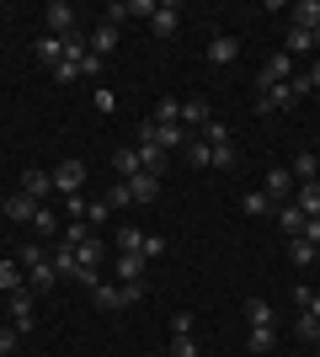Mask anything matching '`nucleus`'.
I'll list each match as a JSON object with an SVG mask.
<instances>
[{
	"label": "nucleus",
	"mask_w": 320,
	"mask_h": 357,
	"mask_svg": "<svg viewBox=\"0 0 320 357\" xmlns=\"http://www.w3.org/2000/svg\"><path fill=\"white\" fill-rule=\"evenodd\" d=\"M16 261H22V272H27V288H32V294H48V288L59 283V272H54V261H48V251L38 245V240H27V245L16 251Z\"/></svg>",
	"instance_id": "obj_1"
},
{
	"label": "nucleus",
	"mask_w": 320,
	"mask_h": 357,
	"mask_svg": "<svg viewBox=\"0 0 320 357\" xmlns=\"http://www.w3.org/2000/svg\"><path fill=\"white\" fill-rule=\"evenodd\" d=\"M139 294H144V283H96L91 304L96 310H128V304H139Z\"/></svg>",
	"instance_id": "obj_2"
},
{
	"label": "nucleus",
	"mask_w": 320,
	"mask_h": 357,
	"mask_svg": "<svg viewBox=\"0 0 320 357\" xmlns=\"http://www.w3.org/2000/svg\"><path fill=\"white\" fill-rule=\"evenodd\" d=\"M6 314H11V326L22 331V336H32V288H16V294H6Z\"/></svg>",
	"instance_id": "obj_3"
},
{
	"label": "nucleus",
	"mask_w": 320,
	"mask_h": 357,
	"mask_svg": "<svg viewBox=\"0 0 320 357\" xmlns=\"http://www.w3.org/2000/svg\"><path fill=\"white\" fill-rule=\"evenodd\" d=\"M294 187H299V181H294L289 165H273V171L261 176V192L273 197V203H294Z\"/></svg>",
	"instance_id": "obj_4"
},
{
	"label": "nucleus",
	"mask_w": 320,
	"mask_h": 357,
	"mask_svg": "<svg viewBox=\"0 0 320 357\" xmlns=\"http://www.w3.org/2000/svg\"><path fill=\"white\" fill-rule=\"evenodd\" d=\"M80 187H86V165H80V160H59V165H54V192L75 197Z\"/></svg>",
	"instance_id": "obj_5"
},
{
	"label": "nucleus",
	"mask_w": 320,
	"mask_h": 357,
	"mask_svg": "<svg viewBox=\"0 0 320 357\" xmlns=\"http://www.w3.org/2000/svg\"><path fill=\"white\" fill-rule=\"evenodd\" d=\"M294 80V59L289 54H273V59L261 64V75H257V91H267V86H289Z\"/></svg>",
	"instance_id": "obj_6"
},
{
	"label": "nucleus",
	"mask_w": 320,
	"mask_h": 357,
	"mask_svg": "<svg viewBox=\"0 0 320 357\" xmlns=\"http://www.w3.org/2000/svg\"><path fill=\"white\" fill-rule=\"evenodd\" d=\"M176 27H182V6H176V0L155 6V16H150V32H155V38H176Z\"/></svg>",
	"instance_id": "obj_7"
},
{
	"label": "nucleus",
	"mask_w": 320,
	"mask_h": 357,
	"mask_svg": "<svg viewBox=\"0 0 320 357\" xmlns=\"http://www.w3.org/2000/svg\"><path fill=\"white\" fill-rule=\"evenodd\" d=\"M43 22H48L54 38H70V32H75V11H70L64 0H48V6H43Z\"/></svg>",
	"instance_id": "obj_8"
},
{
	"label": "nucleus",
	"mask_w": 320,
	"mask_h": 357,
	"mask_svg": "<svg viewBox=\"0 0 320 357\" xmlns=\"http://www.w3.org/2000/svg\"><path fill=\"white\" fill-rule=\"evenodd\" d=\"M235 54H241V38H229V32H219V38L208 43V54H203V59H208L213 70H224V64H235Z\"/></svg>",
	"instance_id": "obj_9"
},
{
	"label": "nucleus",
	"mask_w": 320,
	"mask_h": 357,
	"mask_svg": "<svg viewBox=\"0 0 320 357\" xmlns=\"http://www.w3.org/2000/svg\"><path fill=\"white\" fill-rule=\"evenodd\" d=\"M22 192H27L32 203H43V197L54 192V171H38V165H27V171H22Z\"/></svg>",
	"instance_id": "obj_10"
},
{
	"label": "nucleus",
	"mask_w": 320,
	"mask_h": 357,
	"mask_svg": "<svg viewBox=\"0 0 320 357\" xmlns=\"http://www.w3.org/2000/svg\"><path fill=\"white\" fill-rule=\"evenodd\" d=\"M289 27L315 32L320 27V0H294V6H289Z\"/></svg>",
	"instance_id": "obj_11"
},
{
	"label": "nucleus",
	"mask_w": 320,
	"mask_h": 357,
	"mask_svg": "<svg viewBox=\"0 0 320 357\" xmlns=\"http://www.w3.org/2000/svg\"><path fill=\"white\" fill-rule=\"evenodd\" d=\"M294 102H299L294 80H289V86H267V91H261V102H257V112H277V107H294Z\"/></svg>",
	"instance_id": "obj_12"
},
{
	"label": "nucleus",
	"mask_w": 320,
	"mask_h": 357,
	"mask_svg": "<svg viewBox=\"0 0 320 357\" xmlns=\"http://www.w3.org/2000/svg\"><path fill=\"white\" fill-rule=\"evenodd\" d=\"M86 43H91L96 59H112V48H118V22H102V27H96Z\"/></svg>",
	"instance_id": "obj_13"
},
{
	"label": "nucleus",
	"mask_w": 320,
	"mask_h": 357,
	"mask_svg": "<svg viewBox=\"0 0 320 357\" xmlns=\"http://www.w3.org/2000/svg\"><path fill=\"white\" fill-rule=\"evenodd\" d=\"M128 192H134V203H155V197H160V171H139V176L128 181Z\"/></svg>",
	"instance_id": "obj_14"
},
{
	"label": "nucleus",
	"mask_w": 320,
	"mask_h": 357,
	"mask_svg": "<svg viewBox=\"0 0 320 357\" xmlns=\"http://www.w3.org/2000/svg\"><path fill=\"white\" fill-rule=\"evenodd\" d=\"M43 208V203H32L27 192H16V197H6V203H0V213H6V219H16V224H32V213Z\"/></svg>",
	"instance_id": "obj_15"
},
{
	"label": "nucleus",
	"mask_w": 320,
	"mask_h": 357,
	"mask_svg": "<svg viewBox=\"0 0 320 357\" xmlns=\"http://www.w3.org/2000/svg\"><path fill=\"white\" fill-rule=\"evenodd\" d=\"M273 347H277V331H273V326H251V336H245V352H251V357H267Z\"/></svg>",
	"instance_id": "obj_16"
},
{
	"label": "nucleus",
	"mask_w": 320,
	"mask_h": 357,
	"mask_svg": "<svg viewBox=\"0 0 320 357\" xmlns=\"http://www.w3.org/2000/svg\"><path fill=\"white\" fill-rule=\"evenodd\" d=\"M294 203H299L305 219H315L320 213V181H299V187H294Z\"/></svg>",
	"instance_id": "obj_17"
},
{
	"label": "nucleus",
	"mask_w": 320,
	"mask_h": 357,
	"mask_svg": "<svg viewBox=\"0 0 320 357\" xmlns=\"http://www.w3.org/2000/svg\"><path fill=\"white\" fill-rule=\"evenodd\" d=\"M150 128H155V144H160V149L192 144V139H187V128H182V123H150Z\"/></svg>",
	"instance_id": "obj_18"
},
{
	"label": "nucleus",
	"mask_w": 320,
	"mask_h": 357,
	"mask_svg": "<svg viewBox=\"0 0 320 357\" xmlns=\"http://www.w3.org/2000/svg\"><path fill=\"white\" fill-rule=\"evenodd\" d=\"M118 283H144V256L118 251Z\"/></svg>",
	"instance_id": "obj_19"
},
{
	"label": "nucleus",
	"mask_w": 320,
	"mask_h": 357,
	"mask_svg": "<svg viewBox=\"0 0 320 357\" xmlns=\"http://www.w3.org/2000/svg\"><path fill=\"white\" fill-rule=\"evenodd\" d=\"M112 171H118V181H134L139 171H144V160H139V149H118V155H112Z\"/></svg>",
	"instance_id": "obj_20"
},
{
	"label": "nucleus",
	"mask_w": 320,
	"mask_h": 357,
	"mask_svg": "<svg viewBox=\"0 0 320 357\" xmlns=\"http://www.w3.org/2000/svg\"><path fill=\"white\" fill-rule=\"evenodd\" d=\"M213 123V112H208V102H182V128L192 134V128H208Z\"/></svg>",
	"instance_id": "obj_21"
},
{
	"label": "nucleus",
	"mask_w": 320,
	"mask_h": 357,
	"mask_svg": "<svg viewBox=\"0 0 320 357\" xmlns=\"http://www.w3.org/2000/svg\"><path fill=\"white\" fill-rule=\"evenodd\" d=\"M283 54H289V59H305V54H315V32L289 27V43H283Z\"/></svg>",
	"instance_id": "obj_22"
},
{
	"label": "nucleus",
	"mask_w": 320,
	"mask_h": 357,
	"mask_svg": "<svg viewBox=\"0 0 320 357\" xmlns=\"http://www.w3.org/2000/svg\"><path fill=\"white\" fill-rule=\"evenodd\" d=\"M32 54H38V64H48V70H54V64L64 59V38H54V32H48V38H38V48H32Z\"/></svg>",
	"instance_id": "obj_23"
},
{
	"label": "nucleus",
	"mask_w": 320,
	"mask_h": 357,
	"mask_svg": "<svg viewBox=\"0 0 320 357\" xmlns=\"http://www.w3.org/2000/svg\"><path fill=\"white\" fill-rule=\"evenodd\" d=\"M289 261H294V267H315V261H320V245H310V240L294 235L289 240Z\"/></svg>",
	"instance_id": "obj_24"
},
{
	"label": "nucleus",
	"mask_w": 320,
	"mask_h": 357,
	"mask_svg": "<svg viewBox=\"0 0 320 357\" xmlns=\"http://www.w3.org/2000/svg\"><path fill=\"white\" fill-rule=\"evenodd\" d=\"M289 171H294V181H320V155H310V149H305V155H294Z\"/></svg>",
	"instance_id": "obj_25"
},
{
	"label": "nucleus",
	"mask_w": 320,
	"mask_h": 357,
	"mask_svg": "<svg viewBox=\"0 0 320 357\" xmlns=\"http://www.w3.org/2000/svg\"><path fill=\"white\" fill-rule=\"evenodd\" d=\"M16 288H27V272H22V261H0V294H16Z\"/></svg>",
	"instance_id": "obj_26"
},
{
	"label": "nucleus",
	"mask_w": 320,
	"mask_h": 357,
	"mask_svg": "<svg viewBox=\"0 0 320 357\" xmlns=\"http://www.w3.org/2000/svg\"><path fill=\"white\" fill-rule=\"evenodd\" d=\"M277 224L289 229V240L305 235V213H299V203H277Z\"/></svg>",
	"instance_id": "obj_27"
},
{
	"label": "nucleus",
	"mask_w": 320,
	"mask_h": 357,
	"mask_svg": "<svg viewBox=\"0 0 320 357\" xmlns=\"http://www.w3.org/2000/svg\"><path fill=\"white\" fill-rule=\"evenodd\" d=\"M241 208H245V219H261V213H273V197L257 187V192H245V197H241Z\"/></svg>",
	"instance_id": "obj_28"
},
{
	"label": "nucleus",
	"mask_w": 320,
	"mask_h": 357,
	"mask_svg": "<svg viewBox=\"0 0 320 357\" xmlns=\"http://www.w3.org/2000/svg\"><path fill=\"white\" fill-rule=\"evenodd\" d=\"M48 261H54V272H59V278H80V261H75V251H70V245H59Z\"/></svg>",
	"instance_id": "obj_29"
},
{
	"label": "nucleus",
	"mask_w": 320,
	"mask_h": 357,
	"mask_svg": "<svg viewBox=\"0 0 320 357\" xmlns=\"http://www.w3.org/2000/svg\"><path fill=\"white\" fill-rule=\"evenodd\" d=\"M245 326H273V304L267 298H245Z\"/></svg>",
	"instance_id": "obj_30"
},
{
	"label": "nucleus",
	"mask_w": 320,
	"mask_h": 357,
	"mask_svg": "<svg viewBox=\"0 0 320 357\" xmlns=\"http://www.w3.org/2000/svg\"><path fill=\"white\" fill-rule=\"evenodd\" d=\"M54 229H59V213H54V208H38V213H32V240L54 235Z\"/></svg>",
	"instance_id": "obj_31"
},
{
	"label": "nucleus",
	"mask_w": 320,
	"mask_h": 357,
	"mask_svg": "<svg viewBox=\"0 0 320 357\" xmlns=\"http://www.w3.org/2000/svg\"><path fill=\"white\" fill-rule=\"evenodd\" d=\"M102 203H107V208H118V213H123V208H128V203H134V192H128V181H112Z\"/></svg>",
	"instance_id": "obj_32"
},
{
	"label": "nucleus",
	"mask_w": 320,
	"mask_h": 357,
	"mask_svg": "<svg viewBox=\"0 0 320 357\" xmlns=\"http://www.w3.org/2000/svg\"><path fill=\"white\" fill-rule=\"evenodd\" d=\"M187 160L198 165V171H203V165H213V144H208V139H192V144H187Z\"/></svg>",
	"instance_id": "obj_33"
},
{
	"label": "nucleus",
	"mask_w": 320,
	"mask_h": 357,
	"mask_svg": "<svg viewBox=\"0 0 320 357\" xmlns=\"http://www.w3.org/2000/svg\"><path fill=\"white\" fill-rule=\"evenodd\" d=\"M107 219H112V208H107L102 197H86V224H91V229H102Z\"/></svg>",
	"instance_id": "obj_34"
},
{
	"label": "nucleus",
	"mask_w": 320,
	"mask_h": 357,
	"mask_svg": "<svg viewBox=\"0 0 320 357\" xmlns=\"http://www.w3.org/2000/svg\"><path fill=\"white\" fill-rule=\"evenodd\" d=\"M155 123H182V102H176V96H160V107H155Z\"/></svg>",
	"instance_id": "obj_35"
},
{
	"label": "nucleus",
	"mask_w": 320,
	"mask_h": 357,
	"mask_svg": "<svg viewBox=\"0 0 320 357\" xmlns=\"http://www.w3.org/2000/svg\"><path fill=\"white\" fill-rule=\"evenodd\" d=\"M118 251H144V229H118Z\"/></svg>",
	"instance_id": "obj_36"
},
{
	"label": "nucleus",
	"mask_w": 320,
	"mask_h": 357,
	"mask_svg": "<svg viewBox=\"0 0 320 357\" xmlns=\"http://www.w3.org/2000/svg\"><path fill=\"white\" fill-rule=\"evenodd\" d=\"M91 107H96V112H102V118H112V112H118V96H112V91H96V96H91Z\"/></svg>",
	"instance_id": "obj_37"
},
{
	"label": "nucleus",
	"mask_w": 320,
	"mask_h": 357,
	"mask_svg": "<svg viewBox=\"0 0 320 357\" xmlns=\"http://www.w3.org/2000/svg\"><path fill=\"white\" fill-rule=\"evenodd\" d=\"M160 0H123V16H155Z\"/></svg>",
	"instance_id": "obj_38"
},
{
	"label": "nucleus",
	"mask_w": 320,
	"mask_h": 357,
	"mask_svg": "<svg viewBox=\"0 0 320 357\" xmlns=\"http://www.w3.org/2000/svg\"><path fill=\"white\" fill-rule=\"evenodd\" d=\"M235 165V144H213V171H229Z\"/></svg>",
	"instance_id": "obj_39"
},
{
	"label": "nucleus",
	"mask_w": 320,
	"mask_h": 357,
	"mask_svg": "<svg viewBox=\"0 0 320 357\" xmlns=\"http://www.w3.org/2000/svg\"><path fill=\"white\" fill-rule=\"evenodd\" d=\"M16 342H22V331H16V326H0V357H11Z\"/></svg>",
	"instance_id": "obj_40"
},
{
	"label": "nucleus",
	"mask_w": 320,
	"mask_h": 357,
	"mask_svg": "<svg viewBox=\"0 0 320 357\" xmlns=\"http://www.w3.org/2000/svg\"><path fill=\"white\" fill-rule=\"evenodd\" d=\"M54 80H59V86H75V80H80V70H75L70 59H59V64H54Z\"/></svg>",
	"instance_id": "obj_41"
},
{
	"label": "nucleus",
	"mask_w": 320,
	"mask_h": 357,
	"mask_svg": "<svg viewBox=\"0 0 320 357\" xmlns=\"http://www.w3.org/2000/svg\"><path fill=\"white\" fill-rule=\"evenodd\" d=\"M139 256H144V261H155V256H166V235H144V251H139Z\"/></svg>",
	"instance_id": "obj_42"
},
{
	"label": "nucleus",
	"mask_w": 320,
	"mask_h": 357,
	"mask_svg": "<svg viewBox=\"0 0 320 357\" xmlns=\"http://www.w3.org/2000/svg\"><path fill=\"white\" fill-rule=\"evenodd\" d=\"M171 357H198V342L192 336H171Z\"/></svg>",
	"instance_id": "obj_43"
},
{
	"label": "nucleus",
	"mask_w": 320,
	"mask_h": 357,
	"mask_svg": "<svg viewBox=\"0 0 320 357\" xmlns=\"http://www.w3.org/2000/svg\"><path fill=\"white\" fill-rule=\"evenodd\" d=\"M299 336H305L310 347H320V320H315V314H305V320H299Z\"/></svg>",
	"instance_id": "obj_44"
},
{
	"label": "nucleus",
	"mask_w": 320,
	"mask_h": 357,
	"mask_svg": "<svg viewBox=\"0 0 320 357\" xmlns=\"http://www.w3.org/2000/svg\"><path fill=\"white\" fill-rule=\"evenodd\" d=\"M64 219H86V192L64 197Z\"/></svg>",
	"instance_id": "obj_45"
},
{
	"label": "nucleus",
	"mask_w": 320,
	"mask_h": 357,
	"mask_svg": "<svg viewBox=\"0 0 320 357\" xmlns=\"http://www.w3.org/2000/svg\"><path fill=\"white\" fill-rule=\"evenodd\" d=\"M171 336H192V314H187V310L171 314Z\"/></svg>",
	"instance_id": "obj_46"
},
{
	"label": "nucleus",
	"mask_w": 320,
	"mask_h": 357,
	"mask_svg": "<svg viewBox=\"0 0 320 357\" xmlns=\"http://www.w3.org/2000/svg\"><path fill=\"white\" fill-rule=\"evenodd\" d=\"M203 139H208V144H229V128H224V123H219V118H213L208 128H203Z\"/></svg>",
	"instance_id": "obj_47"
},
{
	"label": "nucleus",
	"mask_w": 320,
	"mask_h": 357,
	"mask_svg": "<svg viewBox=\"0 0 320 357\" xmlns=\"http://www.w3.org/2000/svg\"><path fill=\"white\" fill-rule=\"evenodd\" d=\"M299 240H310V245H320V213H315V219H305V235H299Z\"/></svg>",
	"instance_id": "obj_48"
},
{
	"label": "nucleus",
	"mask_w": 320,
	"mask_h": 357,
	"mask_svg": "<svg viewBox=\"0 0 320 357\" xmlns=\"http://www.w3.org/2000/svg\"><path fill=\"white\" fill-rule=\"evenodd\" d=\"M315 48H320V27H315Z\"/></svg>",
	"instance_id": "obj_49"
},
{
	"label": "nucleus",
	"mask_w": 320,
	"mask_h": 357,
	"mask_svg": "<svg viewBox=\"0 0 320 357\" xmlns=\"http://www.w3.org/2000/svg\"><path fill=\"white\" fill-rule=\"evenodd\" d=\"M315 272H320V261H315Z\"/></svg>",
	"instance_id": "obj_50"
}]
</instances>
